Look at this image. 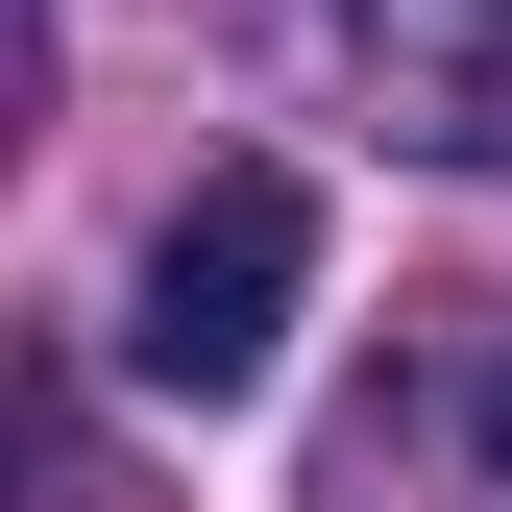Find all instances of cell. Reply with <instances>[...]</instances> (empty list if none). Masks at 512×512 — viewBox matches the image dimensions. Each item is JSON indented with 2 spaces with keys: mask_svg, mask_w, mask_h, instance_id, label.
Here are the masks:
<instances>
[{
  "mask_svg": "<svg viewBox=\"0 0 512 512\" xmlns=\"http://www.w3.org/2000/svg\"><path fill=\"white\" fill-rule=\"evenodd\" d=\"M293 293H317V171H269V147H220L196 196L147 220V317H122V366L220 415V391H269Z\"/></svg>",
  "mask_w": 512,
  "mask_h": 512,
  "instance_id": "cell-1",
  "label": "cell"
},
{
  "mask_svg": "<svg viewBox=\"0 0 512 512\" xmlns=\"http://www.w3.org/2000/svg\"><path fill=\"white\" fill-rule=\"evenodd\" d=\"M317 512H512V317H415L342 415H317Z\"/></svg>",
  "mask_w": 512,
  "mask_h": 512,
  "instance_id": "cell-2",
  "label": "cell"
}]
</instances>
